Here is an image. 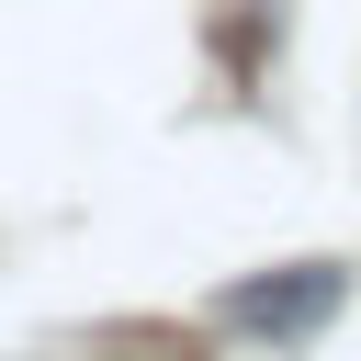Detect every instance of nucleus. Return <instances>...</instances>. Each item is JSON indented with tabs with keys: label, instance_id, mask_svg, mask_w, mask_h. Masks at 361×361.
Returning <instances> with one entry per match:
<instances>
[{
	"label": "nucleus",
	"instance_id": "obj_1",
	"mask_svg": "<svg viewBox=\"0 0 361 361\" xmlns=\"http://www.w3.org/2000/svg\"><path fill=\"white\" fill-rule=\"evenodd\" d=\"M338 305H350V271H338V259L237 271V282L214 293V316H226L237 338H271V350H305V338H327V327H338Z\"/></svg>",
	"mask_w": 361,
	"mask_h": 361
}]
</instances>
